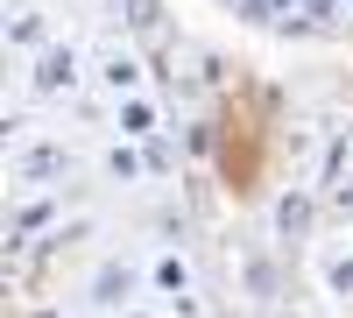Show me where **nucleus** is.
<instances>
[{
    "instance_id": "9d476101",
    "label": "nucleus",
    "mask_w": 353,
    "mask_h": 318,
    "mask_svg": "<svg viewBox=\"0 0 353 318\" xmlns=\"http://www.w3.org/2000/svg\"><path fill=\"white\" fill-rule=\"evenodd\" d=\"M276 226H283V234H311V198L304 191H283L276 198Z\"/></svg>"
},
{
    "instance_id": "6e6552de",
    "label": "nucleus",
    "mask_w": 353,
    "mask_h": 318,
    "mask_svg": "<svg viewBox=\"0 0 353 318\" xmlns=\"http://www.w3.org/2000/svg\"><path fill=\"white\" fill-rule=\"evenodd\" d=\"M318 283H325V297L353 304V255H325V262H318Z\"/></svg>"
},
{
    "instance_id": "f8f14e48",
    "label": "nucleus",
    "mask_w": 353,
    "mask_h": 318,
    "mask_svg": "<svg viewBox=\"0 0 353 318\" xmlns=\"http://www.w3.org/2000/svg\"><path fill=\"white\" fill-rule=\"evenodd\" d=\"M141 163H149V177H170V170H176L170 141H141Z\"/></svg>"
},
{
    "instance_id": "2eb2a0df",
    "label": "nucleus",
    "mask_w": 353,
    "mask_h": 318,
    "mask_svg": "<svg viewBox=\"0 0 353 318\" xmlns=\"http://www.w3.org/2000/svg\"><path fill=\"white\" fill-rule=\"evenodd\" d=\"M121 318H156V311H141V304H134V311H121Z\"/></svg>"
},
{
    "instance_id": "dca6fc26",
    "label": "nucleus",
    "mask_w": 353,
    "mask_h": 318,
    "mask_svg": "<svg viewBox=\"0 0 353 318\" xmlns=\"http://www.w3.org/2000/svg\"><path fill=\"white\" fill-rule=\"evenodd\" d=\"M346 8H353V0H346Z\"/></svg>"
},
{
    "instance_id": "39448f33",
    "label": "nucleus",
    "mask_w": 353,
    "mask_h": 318,
    "mask_svg": "<svg viewBox=\"0 0 353 318\" xmlns=\"http://www.w3.org/2000/svg\"><path fill=\"white\" fill-rule=\"evenodd\" d=\"M14 177H21V184L71 177V149H57V141H36V149H21V156H14Z\"/></svg>"
},
{
    "instance_id": "7ed1b4c3",
    "label": "nucleus",
    "mask_w": 353,
    "mask_h": 318,
    "mask_svg": "<svg viewBox=\"0 0 353 318\" xmlns=\"http://www.w3.org/2000/svg\"><path fill=\"white\" fill-rule=\"evenodd\" d=\"M149 283H156V297H170L184 318L198 311V276H191L184 255H156V262H149Z\"/></svg>"
},
{
    "instance_id": "f03ea898",
    "label": "nucleus",
    "mask_w": 353,
    "mask_h": 318,
    "mask_svg": "<svg viewBox=\"0 0 353 318\" xmlns=\"http://www.w3.org/2000/svg\"><path fill=\"white\" fill-rule=\"evenodd\" d=\"M71 85H78V50L71 43H50L36 57V71H28V92H36V99H64Z\"/></svg>"
},
{
    "instance_id": "ddd939ff",
    "label": "nucleus",
    "mask_w": 353,
    "mask_h": 318,
    "mask_svg": "<svg viewBox=\"0 0 353 318\" xmlns=\"http://www.w3.org/2000/svg\"><path fill=\"white\" fill-rule=\"evenodd\" d=\"M50 212H57V206H50V198H36V206H21V212H14V234H36V226H43Z\"/></svg>"
},
{
    "instance_id": "20e7f679",
    "label": "nucleus",
    "mask_w": 353,
    "mask_h": 318,
    "mask_svg": "<svg viewBox=\"0 0 353 318\" xmlns=\"http://www.w3.org/2000/svg\"><path fill=\"white\" fill-rule=\"evenodd\" d=\"M92 78H99V92L121 106V99H134V92H141V57H134V50H106Z\"/></svg>"
},
{
    "instance_id": "9b49d317",
    "label": "nucleus",
    "mask_w": 353,
    "mask_h": 318,
    "mask_svg": "<svg viewBox=\"0 0 353 318\" xmlns=\"http://www.w3.org/2000/svg\"><path fill=\"white\" fill-rule=\"evenodd\" d=\"M121 8H128V28H134V36L163 28V0H121Z\"/></svg>"
},
{
    "instance_id": "0eeeda50",
    "label": "nucleus",
    "mask_w": 353,
    "mask_h": 318,
    "mask_svg": "<svg viewBox=\"0 0 353 318\" xmlns=\"http://www.w3.org/2000/svg\"><path fill=\"white\" fill-rule=\"evenodd\" d=\"M8 43H14V50H36V57H43V50H50V21H43L36 8H21V14L8 21Z\"/></svg>"
},
{
    "instance_id": "4468645a",
    "label": "nucleus",
    "mask_w": 353,
    "mask_h": 318,
    "mask_svg": "<svg viewBox=\"0 0 353 318\" xmlns=\"http://www.w3.org/2000/svg\"><path fill=\"white\" fill-rule=\"evenodd\" d=\"M339 212H353V184H339Z\"/></svg>"
},
{
    "instance_id": "f257e3e1",
    "label": "nucleus",
    "mask_w": 353,
    "mask_h": 318,
    "mask_svg": "<svg viewBox=\"0 0 353 318\" xmlns=\"http://www.w3.org/2000/svg\"><path fill=\"white\" fill-rule=\"evenodd\" d=\"M134 290H141V269L113 255V262L92 269V283H85V304H92V311H134Z\"/></svg>"
},
{
    "instance_id": "1a4fd4ad",
    "label": "nucleus",
    "mask_w": 353,
    "mask_h": 318,
    "mask_svg": "<svg viewBox=\"0 0 353 318\" xmlns=\"http://www.w3.org/2000/svg\"><path fill=\"white\" fill-rule=\"evenodd\" d=\"M106 177L113 184H141V177H149V163L134 156V141H113V149H106Z\"/></svg>"
},
{
    "instance_id": "423d86ee",
    "label": "nucleus",
    "mask_w": 353,
    "mask_h": 318,
    "mask_svg": "<svg viewBox=\"0 0 353 318\" xmlns=\"http://www.w3.org/2000/svg\"><path fill=\"white\" fill-rule=\"evenodd\" d=\"M113 121H121V141H156V128H163V113H156V99H121L113 106Z\"/></svg>"
}]
</instances>
